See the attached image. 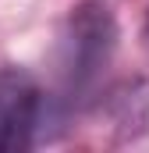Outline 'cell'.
Masks as SVG:
<instances>
[{
    "instance_id": "cell-1",
    "label": "cell",
    "mask_w": 149,
    "mask_h": 153,
    "mask_svg": "<svg viewBox=\"0 0 149 153\" xmlns=\"http://www.w3.org/2000/svg\"><path fill=\"white\" fill-rule=\"evenodd\" d=\"M114 46H117V25L107 7L85 4L71 11L57 43V75L68 100H82L100 82L114 57Z\"/></svg>"
},
{
    "instance_id": "cell-2",
    "label": "cell",
    "mask_w": 149,
    "mask_h": 153,
    "mask_svg": "<svg viewBox=\"0 0 149 153\" xmlns=\"http://www.w3.org/2000/svg\"><path fill=\"white\" fill-rule=\"evenodd\" d=\"M46 100L29 71H0V153H21L36 143Z\"/></svg>"
}]
</instances>
